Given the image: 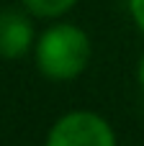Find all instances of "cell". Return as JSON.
I'll list each match as a JSON object with an SVG mask.
<instances>
[{
    "mask_svg": "<svg viewBox=\"0 0 144 146\" xmlns=\"http://www.w3.org/2000/svg\"><path fill=\"white\" fill-rule=\"evenodd\" d=\"M88 56H90L88 36L70 23L49 28L36 46V62H39L41 72L54 80L77 77L85 69Z\"/></svg>",
    "mask_w": 144,
    "mask_h": 146,
    "instance_id": "cell-1",
    "label": "cell"
},
{
    "mask_svg": "<svg viewBox=\"0 0 144 146\" xmlns=\"http://www.w3.org/2000/svg\"><path fill=\"white\" fill-rule=\"evenodd\" d=\"M46 146H116V139L100 115L75 110L54 123Z\"/></svg>",
    "mask_w": 144,
    "mask_h": 146,
    "instance_id": "cell-2",
    "label": "cell"
},
{
    "mask_svg": "<svg viewBox=\"0 0 144 146\" xmlns=\"http://www.w3.org/2000/svg\"><path fill=\"white\" fill-rule=\"evenodd\" d=\"M31 38H33V31L26 15L15 10L0 13V56L5 59L23 56L31 46Z\"/></svg>",
    "mask_w": 144,
    "mask_h": 146,
    "instance_id": "cell-3",
    "label": "cell"
},
{
    "mask_svg": "<svg viewBox=\"0 0 144 146\" xmlns=\"http://www.w3.org/2000/svg\"><path fill=\"white\" fill-rule=\"evenodd\" d=\"M26 8L36 15H44V18H52V15H62L64 10H70L77 0H23Z\"/></svg>",
    "mask_w": 144,
    "mask_h": 146,
    "instance_id": "cell-4",
    "label": "cell"
},
{
    "mask_svg": "<svg viewBox=\"0 0 144 146\" xmlns=\"http://www.w3.org/2000/svg\"><path fill=\"white\" fill-rule=\"evenodd\" d=\"M129 3H131V13H134L139 28L144 31V0H129Z\"/></svg>",
    "mask_w": 144,
    "mask_h": 146,
    "instance_id": "cell-5",
    "label": "cell"
},
{
    "mask_svg": "<svg viewBox=\"0 0 144 146\" xmlns=\"http://www.w3.org/2000/svg\"><path fill=\"white\" fill-rule=\"evenodd\" d=\"M139 82H142V87H144V59H142V67H139Z\"/></svg>",
    "mask_w": 144,
    "mask_h": 146,
    "instance_id": "cell-6",
    "label": "cell"
}]
</instances>
